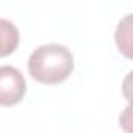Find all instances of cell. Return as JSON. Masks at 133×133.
Returning a JSON list of instances; mask_svg holds the SVG:
<instances>
[{
  "label": "cell",
  "instance_id": "obj_1",
  "mask_svg": "<svg viewBox=\"0 0 133 133\" xmlns=\"http://www.w3.org/2000/svg\"><path fill=\"white\" fill-rule=\"evenodd\" d=\"M27 66L33 80L42 85H58L74 72V55L63 44H42L33 50Z\"/></svg>",
  "mask_w": 133,
  "mask_h": 133
},
{
  "label": "cell",
  "instance_id": "obj_2",
  "mask_svg": "<svg viewBox=\"0 0 133 133\" xmlns=\"http://www.w3.org/2000/svg\"><path fill=\"white\" fill-rule=\"evenodd\" d=\"M27 92V82L14 66H0V105L14 107Z\"/></svg>",
  "mask_w": 133,
  "mask_h": 133
},
{
  "label": "cell",
  "instance_id": "obj_3",
  "mask_svg": "<svg viewBox=\"0 0 133 133\" xmlns=\"http://www.w3.org/2000/svg\"><path fill=\"white\" fill-rule=\"evenodd\" d=\"M21 42V35L14 22L0 17V58L11 55Z\"/></svg>",
  "mask_w": 133,
  "mask_h": 133
}]
</instances>
